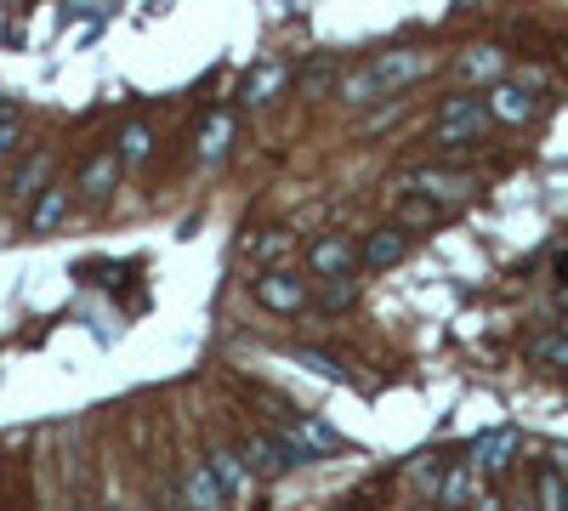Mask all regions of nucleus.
<instances>
[{
	"instance_id": "423d86ee",
	"label": "nucleus",
	"mask_w": 568,
	"mask_h": 511,
	"mask_svg": "<svg viewBox=\"0 0 568 511\" xmlns=\"http://www.w3.org/2000/svg\"><path fill=\"white\" fill-rule=\"evenodd\" d=\"M251 296H256V307L284 313V318H296V313L307 307V285H302V278H296L291 267H267V273H256Z\"/></svg>"
},
{
	"instance_id": "f257e3e1",
	"label": "nucleus",
	"mask_w": 568,
	"mask_h": 511,
	"mask_svg": "<svg viewBox=\"0 0 568 511\" xmlns=\"http://www.w3.org/2000/svg\"><path fill=\"white\" fill-rule=\"evenodd\" d=\"M489 103L484 98H471V91H455V98H444L438 103V114H433V143L438 149H466V143H484L489 136Z\"/></svg>"
},
{
	"instance_id": "9d476101",
	"label": "nucleus",
	"mask_w": 568,
	"mask_h": 511,
	"mask_svg": "<svg viewBox=\"0 0 568 511\" xmlns=\"http://www.w3.org/2000/svg\"><path fill=\"white\" fill-rule=\"evenodd\" d=\"M478 500H484L478 467H471V460H455V467L438 478V505H444V511H471Z\"/></svg>"
},
{
	"instance_id": "1a4fd4ad",
	"label": "nucleus",
	"mask_w": 568,
	"mask_h": 511,
	"mask_svg": "<svg viewBox=\"0 0 568 511\" xmlns=\"http://www.w3.org/2000/svg\"><path fill=\"white\" fill-rule=\"evenodd\" d=\"M506 69H511V58L500 52V45H466V52L455 58V74H460L466 85H489V91H495L500 80H511Z\"/></svg>"
},
{
	"instance_id": "6ab92c4d",
	"label": "nucleus",
	"mask_w": 568,
	"mask_h": 511,
	"mask_svg": "<svg viewBox=\"0 0 568 511\" xmlns=\"http://www.w3.org/2000/svg\"><path fill=\"white\" fill-rule=\"evenodd\" d=\"M535 505L540 511H568V478L557 467H540L535 472Z\"/></svg>"
},
{
	"instance_id": "0eeeda50",
	"label": "nucleus",
	"mask_w": 568,
	"mask_h": 511,
	"mask_svg": "<svg viewBox=\"0 0 568 511\" xmlns=\"http://www.w3.org/2000/svg\"><path fill=\"white\" fill-rule=\"evenodd\" d=\"M245 467H251V478H284L291 467H307V460L284 443L278 432H251L245 438Z\"/></svg>"
},
{
	"instance_id": "b1692460",
	"label": "nucleus",
	"mask_w": 568,
	"mask_h": 511,
	"mask_svg": "<svg viewBox=\"0 0 568 511\" xmlns=\"http://www.w3.org/2000/svg\"><path fill=\"white\" fill-rule=\"evenodd\" d=\"M353 296H358L353 278H329L324 285V307H353Z\"/></svg>"
},
{
	"instance_id": "412c9836",
	"label": "nucleus",
	"mask_w": 568,
	"mask_h": 511,
	"mask_svg": "<svg viewBox=\"0 0 568 511\" xmlns=\"http://www.w3.org/2000/svg\"><path fill=\"white\" fill-rule=\"evenodd\" d=\"M449 211L444 205H433V200H398V227H404V234H409V227H433V222H444Z\"/></svg>"
},
{
	"instance_id": "f8f14e48",
	"label": "nucleus",
	"mask_w": 568,
	"mask_h": 511,
	"mask_svg": "<svg viewBox=\"0 0 568 511\" xmlns=\"http://www.w3.org/2000/svg\"><path fill=\"white\" fill-rule=\"evenodd\" d=\"M353 262H358V251H353L347 234H324V239H313V251H307V267L324 273V278H353Z\"/></svg>"
},
{
	"instance_id": "a211bd4d",
	"label": "nucleus",
	"mask_w": 568,
	"mask_h": 511,
	"mask_svg": "<svg viewBox=\"0 0 568 511\" xmlns=\"http://www.w3.org/2000/svg\"><path fill=\"white\" fill-rule=\"evenodd\" d=\"M114 154H120L125 165H142V160L154 154V131L142 125V120H131V125H125V131L114 136Z\"/></svg>"
},
{
	"instance_id": "9b49d317",
	"label": "nucleus",
	"mask_w": 568,
	"mask_h": 511,
	"mask_svg": "<svg viewBox=\"0 0 568 511\" xmlns=\"http://www.w3.org/2000/svg\"><path fill=\"white\" fill-rule=\"evenodd\" d=\"M517 449H524V438H517L511 427H500V432H484L478 443H471L466 460H471V467H478V478H484V472H506L511 460H517Z\"/></svg>"
},
{
	"instance_id": "39448f33",
	"label": "nucleus",
	"mask_w": 568,
	"mask_h": 511,
	"mask_svg": "<svg viewBox=\"0 0 568 511\" xmlns=\"http://www.w3.org/2000/svg\"><path fill=\"white\" fill-rule=\"evenodd\" d=\"M535 85H540V74H524V80H500L495 91H484L489 120H495V125H524V120H535V114H540Z\"/></svg>"
},
{
	"instance_id": "f03ea898",
	"label": "nucleus",
	"mask_w": 568,
	"mask_h": 511,
	"mask_svg": "<svg viewBox=\"0 0 568 511\" xmlns=\"http://www.w3.org/2000/svg\"><path fill=\"white\" fill-rule=\"evenodd\" d=\"M433 52H426V45H393V52H375L364 69L375 74V85H382V98H398L404 85H415V80H426L433 74Z\"/></svg>"
},
{
	"instance_id": "7ed1b4c3",
	"label": "nucleus",
	"mask_w": 568,
	"mask_h": 511,
	"mask_svg": "<svg viewBox=\"0 0 568 511\" xmlns=\"http://www.w3.org/2000/svg\"><path fill=\"white\" fill-rule=\"evenodd\" d=\"M398 188L409 194V200H433V205H460V200H471V194H478V176H471V171H433V165H420V171H404V182H398Z\"/></svg>"
},
{
	"instance_id": "bb28decb",
	"label": "nucleus",
	"mask_w": 568,
	"mask_h": 511,
	"mask_svg": "<svg viewBox=\"0 0 568 511\" xmlns=\"http://www.w3.org/2000/svg\"><path fill=\"white\" fill-rule=\"evenodd\" d=\"M18 136H23V131H18V120H0V160H7V154L18 149Z\"/></svg>"
},
{
	"instance_id": "c85d7f7f",
	"label": "nucleus",
	"mask_w": 568,
	"mask_h": 511,
	"mask_svg": "<svg viewBox=\"0 0 568 511\" xmlns=\"http://www.w3.org/2000/svg\"><path fill=\"white\" fill-rule=\"evenodd\" d=\"M511 511H540V505H535V500H524V505H511Z\"/></svg>"
},
{
	"instance_id": "c756f323",
	"label": "nucleus",
	"mask_w": 568,
	"mask_h": 511,
	"mask_svg": "<svg viewBox=\"0 0 568 511\" xmlns=\"http://www.w3.org/2000/svg\"><path fill=\"white\" fill-rule=\"evenodd\" d=\"M103 511H125V505H103Z\"/></svg>"
},
{
	"instance_id": "4be33fe9",
	"label": "nucleus",
	"mask_w": 568,
	"mask_h": 511,
	"mask_svg": "<svg viewBox=\"0 0 568 511\" xmlns=\"http://www.w3.org/2000/svg\"><path fill=\"white\" fill-rule=\"evenodd\" d=\"M535 358H540V364H551V369H568V336H562V330L540 336V341H535Z\"/></svg>"
},
{
	"instance_id": "cd10ccee",
	"label": "nucleus",
	"mask_w": 568,
	"mask_h": 511,
	"mask_svg": "<svg viewBox=\"0 0 568 511\" xmlns=\"http://www.w3.org/2000/svg\"><path fill=\"white\" fill-rule=\"evenodd\" d=\"M471 511H511V505H506L500 494H484V500H478V505H471Z\"/></svg>"
},
{
	"instance_id": "20e7f679",
	"label": "nucleus",
	"mask_w": 568,
	"mask_h": 511,
	"mask_svg": "<svg viewBox=\"0 0 568 511\" xmlns=\"http://www.w3.org/2000/svg\"><path fill=\"white\" fill-rule=\"evenodd\" d=\"M284 443H291L302 460H313V454H336V449H347V438L324 421V415H278V427H273Z\"/></svg>"
},
{
	"instance_id": "393cba45",
	"label": "nucleus",
	"mask_w": 568,
	"mask_h": 511,
	"mask_svg": "<svg viewBox=\"0 0 568 511\" xmlns=\"http://www.w3.org/2000/svg\"><path fill=\"white\" fill-rule=\"evenodd\" d=\"M284 251H291V234H262V239L251 245L256 262H273V256H284Z\"/></svg>"
},
{
	"instance_id": "dca6fc26",
	"label": "nucleus",
	"mask_w": 568,
	"mask_h": 511,
	"mask_svg": "<svg viewBox=\"0 0 568 511\" xmlns=\"http://www.w3.org/2000/svg\"><path fill=\"white\" fill-rule=\"evenodd\" d=\"M205 460H211V472H216V483H222L227 505L251 494V467H245V454H233V449H211Z\"/></svg>"
},
{
	"instance_id": "ddd939ff",
	"label": "nucleus",
	"mask_w": 568,
	"mask_h": 511,
	"mask_svg": "<svg viewBox=\"0 0 568 511\" xmlns=\"http://www.w3.org/2000/svg\"><path fill=\"white\" fill-rule=\"evenodd\" d=\"M227 143H233V114H227V109H211V114H205V125H200L194 160H200L205 171H216V165L227 160Z\"/></svg>"
},
{
	"instance_id": "f3484780",
	"label": "nucleus",
	"mask_w": 568,
	"mask_h": 511,
	"mask_svg": "<svg viewBox=\"0 0 568 511\" xmlns=\"http://www.w3.org/2000/svg\"><path fill=\"white\" fill-rule=\"evenodd\" d=\"M63 216H69V182H52V188L34 200V211H29V234H52Z\"/></svg>"
},
{
	"instance_id": "5701e85b",
	"label": "nucleus",
	"mask_w": 568,
	"mask_h": 511,
	"mask_svg": "<svg viewBox=\"0 0 568 511\" xmlns=\"http://www.w3.org/2000/svg\"><path fill=\"white\" fill-rule=\"evenodd\" d=\"M45 171H52V160H45V154H34V160L18 171V182H12V188H18V194H34L40 182H45Z\"/></svg>"
},
{
	"instance_id": "aec40b11",
	"label": "nucleus",
	"mask_w": 568,
	"mask_h": 511,
	"mask_svg": "<svg viewBox=\"0 0 568 511\" xmlns=\"http://www.w3.org/2000/svg\"><path fill=\"white\" fill-rule=\"evenodd\" d=\"M278 85H284V63H262V69L245 80V103H251V109H267Z\"/></svg>"
},
{
	"instance_id": "7c9ffc66",
	"label": "nucleus",
	"mask_w": 568,
	"mask_h": 511,
	"mask_svg": "<svg viewBox=\"0 0 568 511\" xmlns=\"http://www.w3.org/2000/svg\"><path fill=\"white\" fill-rule=\"evenodd\" d=\"M69 511H91V505H69Z\"/></svg>"
},
{
	"instance_id": "4468645a",
	"label": "nucleus",
	"mask_w": 568,
	"mask_h": 511,
	"mask_svg": "<svg viewBox=\"0 0 568 511\" xmlns=\"http://www.w3.org/2000/svg\"><path fill=\"white\" fill-rule=\"evenodd\" d=\"M409 256V234L398 222H387V227H375V234L364 239V251H358V262L364 267H398Z\"/></svg>"
},
{
	"instance_id": "2eb2a0df",
	"label": "nucleus",
	"mask_w": 568,
	"mask_h": 511,
	"mask_svg": "<svg viewBox=\"0 0 568 511\" xmlns=\"http://www.w3.org/2000/svg\"><path fill=\"white\" fill-rule=\"evenodd\" d=\"M120 171H125V160H120L114 149L91 154L85 171H80V194H85V200H109V194H114V182H120Z\"/></svg>"
},
{
	"instance_id": "6e6552de",
	"label": "nucleus",
	"mask_w": 568,
	"mask_h": 511,
	"mask_svg": "<svg viewBox=\"0 0 568 511\" xmlns=\"http://www.w3.org/2000/svg\"><path fill=\"white\" fill-rule=\"evenodd\" d=\"M176 494H182L187 511H227V494H222V483L211 472V460H187L182 478H176Z\"/></svg>"
},
{
	"instance_id": "a878e982",
	"label": "nucleus",
	"mask_w": 568,
	"mask_h": 511,
	"mask_svg": "<svg viewBox=\"0 0 568 511\" xmlns=\"http://www.w3.org/2000/svg\"><path fill=\"white\" fill-rule=\"evenodd\" d=\"M404 109H409V98H393L387 109H375V114H369V131H382V125H393V120H398Z\"/></svg>"
}]
</instances>
